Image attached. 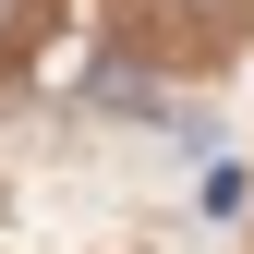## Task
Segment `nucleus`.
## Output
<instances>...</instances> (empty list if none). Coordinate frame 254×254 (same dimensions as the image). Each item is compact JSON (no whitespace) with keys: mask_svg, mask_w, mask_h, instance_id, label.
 Listing matches in <instances>:
<instances>
[{"mask_svg":"<svg viewBox=\"0 0 254 254\" xmlns=\"http://www.w3.org/2000/svg\"><path fill=\"white\" fill-rule=\"evenodd\" d=\"M254 206V170H230V157H218V170H206V218H242Z\"/></svg>","mask_w":254,"mask_h":254,"instance_id":"f257e3e1","label":"nucleus"},{"mask_svg":"<svg viewBox=\"0 0 254 254\" xmlns=\"http://www.w3.org/2000/svg\"><path fill=\"white\" fill-rule=\"evenodd\" d=\"M170 12H218V0H170Z\"/></svg>","mask_w":254,"mask_h":254,"instance_id":"7ed1b4c3","label":"nucleus"},{"mask_svg":"<svg viewBox=\"0 0 254 254\" xmlns=\"http://www.w3.org/2000/svg\"><path fill=\"white\" fill-rule=\"evenodd\" d=\"M12 37H24V0H0V61H12Z\"/></svg>","mask_w":254,"mask_h":254,"instance_id":"f03ea898","label":"nucleus"}]
</instances>
